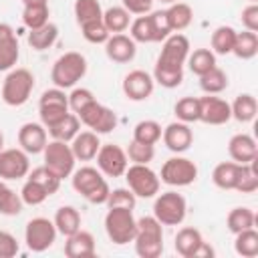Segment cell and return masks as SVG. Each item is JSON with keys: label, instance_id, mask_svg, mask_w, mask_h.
Segmentation results:
<instances>
[{"label": "cell", "instance_id": "cell-61", "mask_svg": "<svg viewBox=\"0 0 258 258\" xmlns=\"http://www.w3.org/2000/svg\"><path fill=\"white\" fill-rule=\"evenodd\" d=\"M0 185H2V179H0Z\"/></svg>", "mask_w": 258, "mask_h": 258}, {"label": "cell", "instance_id": "cell-5", "mask_svg": "<svg viewBox=\"0 0 258 258\" xmlns=\"http://www.w3.org/2000/svg\"><path fill=\"white\" fill-rule=\"evenodd\" d=\"M137 230V220L133 210L127 208H109L105 214V232L109 240L117 246H125L133 242Z\"/></svg>", "mask_w": 258, "mask_h": 258}, {"label": "cell", "instance_id": "cell-10", "mask_svg": "<svg viewBox=\"0 0 258 258\" xmlns=\"http://www.w3.org/2000/svg\"><path fill=\"white\" fill-rule=\"evenodd\" d=\"M159 179L171 187H185L198 179V165L191 159L177 153L175 157H169L161 165Z\"/></svg>", "mask_w": 258, "mask_h": 258}, {"label": "cell", "instance_id": "cell-37", "mask_svg": "<svg viewBox=\"0 0 258 258\" xmlns=\"http://www.w3.org/2000/svg\"><path fill=\"white\" fill-rule=\"evenodd\" d=\"M236 240H234V250L238 256H244V258H254L258 256V232L254 228L250 230H244V232H238L234 234Z\"/></svg>", "mask_w": 258, "mask_h": 258}, {"label": "cell", "instance_id": "cell-39", "mask_svg": "<svg viewBox=\"0 0 258 258\" xmlns=\"http://www.w3.org/2000/svg\"><path fill=\"white\" fill-rule=\"evenodd\" d=\"M161 125L153 119H143L135 125L133 129V139L139 143H147V145H155L161 139Z\"/></svg>", "mask_w": 258, "mask_h": 258}, {"label": "cell", "instance_id": "cell-21", "mask_svg": "<svg viewBox=\"0 0 258 258\" xmlns=\"http://www.w3.org/2000/svg\"><path fill=\"white\" fill-rule=\"evenodd\" d=\"M64 256L67 258H91L95 256V238L87 230H77L75 234L67 236L64 242Z\"/></svg>", "mask_w": 258, "mask_h": 258}, {"label": "cell", "instance_id": "cell-30", "mask_svg": "<svg viewBox=\"0 0 258 258\" xmlns=\"http://www.w3.org/2000/svg\"><path fill=\"white\" fill-rule=\"evenodd\" d=\"M238 167L240 163L236 161H222L214 167L212 171V181L216 187L220 189H234L236 185V177H238Z\"/></svg>", "mask_w": 258, "mask_h": 258}, {"label": "cell", "instance_id": "cell-52", "mask_svg": "<svg viewBox=\"0 0 258 258\" xmlns=\"http://www.w3.org/2000/svg\"><path fill=\"white\" fill-rule=\"evenodd\" d=\"M38 113H40V123L48 129V127H52L54 123H58V121L69 113V107H52V105H44V107H38Z\"/></svg>", "mask_w": 258, "mask_h": 258}, {"label": "cell", "instance_id": "cell-13", "mask_svg": "<svg viewBox=\"0 0 258 258\" xmlns=\"http://www.w3.org/2000/svg\"><path fill=\"white\" fill-rule=\"evenodd\" d=\"M97 167L107 177H121L129 165L125 149H121L115 143H101L97 151Z\"/></svg>", "mask_w": 258, "mask_h": 258}, {"label": "cell", "instance_id": "cell-24", "mask_svg": "<svg viewBox=\"0 0 258 258\" xmlns=\"http://www.w3.org/2000/svg\"><path fill=\"white\" fill-rule=\"evenodd\" d=\"M54 226H56V232L62 234L64 238L75 234L77 230H81V214L75 206H60L54 214Z\"/></svg>", "mask_w": 258, "mask_h": 258}, {"label": "cell", "instance_id": "cell-41", "mask_svg": "<svg viewBox=\"0 0 258 258\" xmlns=\"http://www.w3.org/2000/svg\"><path fill=\"white\" fill-rule=\"evenodd\" d=\"M73 10H75V18H77L79 26L85 22L103 18V8H101L99 0H75Z\"/></svg>", "mask_w": 258, "mask_h": 258}, {"label": "cell", "instance_id": "cell-9", "mask_svg": "<svg viewBox=\"0 0 258 258\" xmlns=\"http://www.w3.org/2000/svg\"><path fill=\"white\" fill-rule=\"evenodd\" d=\"M125 179H127V187L137 196V198H153L159 194V185L161 179L159 175L149 167V165H141V163H133L127 165L125 169Z\"/></svg>", "mask_w": 258, "mask_h": 258}, {"label": "cell", "instance_id": "cell-4", "mask_svg": "<svg viewBox=\"0 0 258 258\" xmlns=\"http://www.w3.org/2000/svg\"><path fill=\"white\" fill-rule=\"evenodd\" d=\"M87 75V58L81 52H64L60 54L50 71V81L58 89H71L75 87L83 77Z\"/></svg>", "mask_w": 258, "mask_h": 258}, {"label": "cell", "instance_id": "cell-14", "mask_svg": "<svg viewBox=\"0 0 258 258\" xmlns=\"http://www.w3.org/2000/svg\"><path fill=\"white\" fill-rule=\"evenodd\" d=\"M30 171L28 153L20 147L0 151V179H22Z\"/></svg>", "mask_w": 258, "mask_h": 258}, {"label": "cell", "instance_id": "cell-60", "mask_svg": "<svg viewBox=\"0 0 258 258\" xmlns=\"http://www.w3.org/2000/svg\"><path fill=\"white\" fill-rule=\"evenodd\" d=\"M250 2H258V0H250Z\"/></svg>", "mask_w": 258, "mask_h": 258}, {"label": "cell", "instance_id": "cell-8", "mask_svg": "<svg viewBox=\"0 0 258 258\" xmlns=\"http://www.w3.org/2000/svg\"><path fill=\"white\" fill-rule=\"evenodd\" d=\"M42 155H44V165L56 177H60V179L71 177V173L75 171L77 157H75V153H73V149L67 141H58V139L48 141Z\"/></svg>", "mask_w": 258, "mask_h": 258}, {"label": "cell", "instance_id": "cell-32", "mask_svg": "<svg viewBox=\"0 0 258 258\" xmlns=\"http://www.w3.org/2000/svg\"><path fill=\"white\" fill-rule=\"evenodd\" d=\"M256 224V216L250 208L246 206H240V208H234L230 210L228 218H226V226L232 234H238V232H244V230H250L254 228Z\"/></svg>", "mask_w": 258, "mask_h": 258}, {"label": "cell", "instance_id": "cell-26", "mask_svg": "<svg viewBox=\"0 0 258 258\" xmlns=\"http://www.w3.org/2000/svg\"><path fill=\"white\" fill-rule=\"evenodd\" d=\"M230 111H232V117L240 123H250L254 121L256 117V111H258V103H256V97L250 95V93H242L234 99V103H230Z\"/></svg>", "mask_w": 258, "mask_h": 258}, {"label": "cell", "instance_id": "cell-56", "mask_svg": "<svg viewBox=\"0 0 258 258\" xmlns=\"http://www.w3.org/2000/svg\"><path fill=\"white\" fill-rule=\"evenodd\" d=\"M10 36H16V34H14V28H12L10 24H6V22H0V40L10 38Z\"/></svg>", "mask_w": 258, "mask_h": 258}, {"label": "cell", "instance_id": "cell-58", "mask_svg": "<svg viewBox=\"0 0 258 258\" xmlns=\"http://www.w3.org/2000/svg\"><path fill=\"white\" fill-rule=\"evenodd\" d=\"M4 149V135H2V131H0V151Z\"/></svg>", "mask_w": 258, "mask_h": 258}, {"label": "cell", "instance_id": "cell-25", "mask_svg": "<svg viewBox=\"0 0 258 258\" xmlns=\"http://www.w3.org/2000/svg\"><path fill=\"white\" fill-rule=\"evenodd\" d=\"M165 16H167L171 32H181L191 24L194 10L185 2H173V4H169V8H165Z\"/></svg>", "mask_w": 258, "mask_h": 258}, {"label": "cell", "instance_id": "cell-55", "mask_svg": "<svg viewBox=\"0 0 258 258\" xmlns=\"http://www.w3.org/2000/svg\"><path fill=\"white\" fill-rule=\"evenodd\" d=\"M151 6H153V0H123V8L129 14H137V16L149 14Z\"/></svg>", "mask_w": 258, "mask_h": 258}, {"label": "cell", "instance_id": "cell-38", "mask_svg": "<svg viewBox=\"0 0 258 258\" xmlns=\"http://www.w3.org/2000/svg\"><path fill=\"white\" fill-rule=\"evenodd\" d=\"M48 16H50V10H48V4H24V10H22V22L28 30H34V28H40L48 22Z\"/></svg>", "mask_w": 258, "mask_h": 258}, {"label": "cell", "instance_id": "cell-45", "mask_svg": "<svg viewBox=\"0 0 258 258\" xmlns=\"http://www.w3.org/2000/svg\"><path fill=\"white\" fill-rule=\"evenodd\" d=\"M129 32H131L129 36H131L135 42H155L149 14H141V16H137V18L129 24Z\"/></svg>", "mask_w": 258, "mask_h": 258}, {"label": "cell", "instance_id": "cell-42", "mask_svg": "<svg viewBox=\"0 0 258 258\" xmlns=\"http://www.w3.org/2000/svg\"><path fill=\"white\" fill-rule=\"evenodd\" d=\"M24 208V202L20 194H16L8 185H0V214L2 216H18Z\"/></svg>", "mask_w": 258, "mask_h": 258}, {"label": "cell", "instance_id": "cell-35", "mask_svg": "<svg viewBox=\"0 0 258 258\" xmlns=\"http://www.w3.org/2000/svg\"><path fill=\"white\" fill-rule=\"evenodd\" d=\"M185 62H187V67H189V71L194 75L202 77L210 69L216 67V54L212 52V48H196L194 52L187 54V60Z\"/></svg>", "mask_w": 258, "mask_h": 258}, {"label": "cell", "instance_id": "cell-34", "mask_svg": "<svg viewBox=\"0 0 258 258\" xmlns=\"http://www.w3.org/2000/svg\"><path fill=\"white\" fill-rule=\"evenodd\" d=\"M232 52L238 58H242V60L254 58L256 52H258V34L256 32H250V30L236 32V42H234Z\"/></svg>", "mask_w": 258, "mask_h": 258}, {"label": "cell", "instance_id": "cell-12", "mask_svg": "<svg viewBox=\"0 0 258 258\" xmlns=\"http://www.w3.org/2000/svg\"><path fill=\"white\" fill-rule=\"evenodd\" d=\"M77 117L81 119V123L85 127H89L91 131H95L97 135L103 133H111L117 127V115L113 113V109L101 105L97 99L93 103H89L85 109H81L77 113Z\"/></svg>", "mask_w": 258, "mask_h": 258}, {"label": "cell", "instance_id": "cell-53", "mask_svg": "<svg viewBox=\"0 0 258 258\" xmlns=\"http://www.w3.org/2000/svg\"><path fill=\"white\" fill-rule=\"evenodd\" d=\"M18 254V242L10 232L0 230V258H14Z\"/></svg>", "mask_w": 258, "mask_h": 258}, {"label": "cell", "instance_id": "cell-29", "mask_svg": "<svg viewBox=\"0 0 258 258\" xmlns=\"http://www.w3.org/2000/svg\"><path fill=\"white\" fill-rule=\"evenodd\" d=\"M58 38V26L52 22H46L40 28H34L28 32V44L34 50H46L50 48Z\"/></svg>", "mask_w": 258, "mask_h": 258}, {"label": "cell", "instance_id": "cell-48", "mask_svg": "<svg viewBox=\"0 0 258 258\" xmlns=\"http://www.w3.org/2000/svg\"><path fill=\"white\" fill-rule=\"evenodd\" d=\"M107 208H127V210H135L137 204V196L129 189V187H115L109 191L107 198Z\"/></svg>", "mask_w": 258, "mask_h": 258}, {"label": "cell", "instance_id": "cell-15", "mask_svg": "<svg viewBox=\"0 0 258 258\" xmlns=\"http://www.w3.org/2000/svg\"><path fill=\"white\" fill-rule=\"evenodd\" d=\"M153 87H155V81L153 77L147 73V71H141V69H135V71H129L123 79V93L129 101H145L151 97L153 93Z\"/></svg>", "mask_w": 258, "mask_h": 258}, {"label": "cell", "instance_id": "cell-40", "mask_svg": "<svg viewBox=\"0 0 258 258\" xmlns=\"http://www.w3.org/2000/svg\"><path fill=\"white\" fill-rule=\"evenodd\" d=\"M173 113L177 121H183V123L200 121V97H181L173 105Z\"/></svg>", "mask_w": 258, "mask_h": 258}, {"label": "cell", "instance_id": "cell-50", "mask_svg": "<svg viewBox=\"0 0 258 258\" xmlns=\"http://www.w3.org/2000/svg\"><path fill=\"white\" fill-rule=\"evenodd\" d=\"M93 101H95V95H93L91 89L77 87V89H73L71 95H69V111L79 113L81 109H85V107H87L89 103H93Z\"/></svg>", "mask_w": 258, "mask_h": 258}, {"label": "cell", "instance_id": "cell-31", "mask_svg": "<svg viewBox=\"0 0 258 258\" xmlns=\"http://www.w3.org/2000/svg\"><path fill=\"white\" fill-rule=\"evenodd\" d=\"M103 24L107 26V30L111 34L125 32L131 24V14L123 6H111V8L103 10Z\"/></svg>", "mask_w": 258, "mask_h": 258}, {"label": "cell", "instance_id": "cell-19", "mask_svg": "<svg viewBox=\"0 0 258 258\" xmlns=\"http://www.w3.org/2000/svg\"><path fill=\"white\" fill-rule=\"evenodd\" d=\"M46 127L42 123H24L18 129V145L24 149L28 155L32 153H42L46 147Z\"/></svg>", "mask_w": 258, "mask_h": 258}, {"label": "cell", "instance_id": "cell-17", "mask_svg": "<svg viewBox=\"0 0 258 258\" xmlns=\"http://www.w3.org/2000/svg\"><path fill=\"white\" fill-rule=\"evenodd\" d=\"M161 139L165 147L173 153H183L191 147L194 143V131L189 129V123L183 121H173L161 131Z\"/></svg>", "mask_w": 258, "mask_h": 258}, {"label": "cell", "instance_id": "cell-6", "mask_svg": "<svg viewBox=\"0 0 258 258\" xmlns=\"http://www.w3.org/2000/svg\"><path fill=\"white\" fill-rule=\"evenodd\" d=\"M34 89V75L28 69H10L2 83V101L10 107H20L30 99Z\"/></svg>", "mask_w": 258, "mask_h": 258}, {"label": "cell", "instance_id": "cell-49", "mask_svg": "<svg viewBox=\"0 0 258 258\" xmlns=\"http://www.w3.org/2000/svg\"><path fill=\"white\" fill-rule=\"evenodd\" d=\"M20 198H22V202L26 206H40L48 198V194L40 183H36L32 179H26L22 189H20Z\"/></svg>", "mask_w": 258, "mask_h": 258}, {"label": "cell", "instance_id": "cell-59", "mask_svg": "<svg viewBox=\"0 0 258 258\" xmlns=\"http://www.w3.org/2000/svg\"><path fill=\"white\" fill-rule=\"evenodd\" d=\"M161 2H165V4H173V2H177V0H161Z\"/></svg>", "mask_w": 258, "mask_h": 258}, {"label": "cell", "instance_id": "cell-7", "mask_svg": "<svg viewBox=\"0 0 258 258\" xmlns=\"http://www.w3.org/2000/svg\"><path fill=\"white\" fill-rule=\"evenodd\" d=\"M187 202L177 191H163L155 198L153 216L161 226H179L185 220Z\"/></svg>", "mask_w": 258, "mask_h": 258}, {"label": "cell", "instance_id": "cell-46", "mask_svg": "<svg viewBox=\"0 0 258 258\" xmlns=\"http://www.w3.org/2000/svg\"><path fill=\"white\" fill-rule=\"evenodd\" d=\"M81 32H83V38L91 44H105L107 38L111 36V32L107 30V26L103 24V18L101 20H91V22H85L81 24Z\"/></svg>", "mask_w": 258, "mask_h": 258}, {"label": "cell", "instance_id": "cell-20", "mask_svg": "<svg viewBox=\"0 0 258 258\" xmlns=\"http://www.w3.org/2000/svg\"><path fill=\"white\" fill-rule=\"evenodd\" d=\"M228 153L236 163H250L252 159L258 157L256 139L248 133H236L228 141Z\"/></svg>", "mask_w": 258, "mask_h": 258}, {"label": "cell", "instance_id": "cell-47", "mask_svg": "<svg viewBox=\"0 0 258 258\" xmlns=\"http://www.w3.org/2000/svg\"><path fill=\"white\" fill-rule=\"evenodd\" d=\"M125 153H127V159H129V161L141 163V165H149V161L155 157V147L131 139V143H129V147H127Z\"/></svg>", "mask_w": 258, "mask_h": 258}, {"label": "cell", "instance_id": "cell-16", "mask_svg": "<svg viewBox=\"0 0 258 258\" xmlns=\"http://www.w3.org/2000/svg\"><path fill=\"white\" fill-rule=\"evenodd\" d=\"M232 119L230 103L216 95L200 97V121L208 125H224Z\"/></svg>", "mask_w": 258, "mask_h": 258}, {"label": "cell", "instance_id": "cell-1", "mask_svg": "<svg viewBox=\"0 0 258 258\" xmlns=\"http://www.w3.org/2000/svg\"><path fill=\"white\" fill-rule=\"evenodd\" d=\"M189 54V40L181 32H171L163 44L161 52L155 60L153 81L165 89H175L183 81V64Z\"/></svg>", "mask_w": 258, "mask_h": 258}, {"label": "cell", "instance_id": "cell-27", "mask_svg": "<svg viewBox=\"0 0 258 258\" xmlns=\"http://www.w3.org/2000/svg\"><path fill=\"white\" fill-rule=\"evenodd\" d=\"M81 131V119L77 117V113H67L58 123H54L52 127L46 129V133L52 137V139H58V141H67L71 143V139Z\"/></svg>", "mask_w": 258, "mask_h": 258}, {"label": "cell", "instance_id": "cell-18", "mask_svg": "<svg viewBox=\"0 0 258 258\" xmlns=\"http://www.w3.org/2000/svg\"><path fill=\"white\" fill-rule=\"evenodd\" d=\"M135 52H137V46H135V40L123 32H117V34H111L105 42V54L113 60V62H119V64H125V62H131L135 58Z\"/></svg>", "mask_w": 258, "mask_h": 258}, {"label": "cell", "instance_id": "cell-57", "mask_svg": "<svg viewBox=\"0 0 258 258\" xmlns=\"http://www.w3.org/2000/svg\"><path fill=\"white\" fill-rule=\"evenodd\" d=\"M22 4H48V0H22Z\"/></svg>", "mask_w": 258, "mask_h": 258}, {"label": "cell", "instance_id": "cell-28", "mask_svg": "<svg viewBox=\"0 0 258 258\" xmlns=\"http://www.w3.org/2000/svg\"><path fill=\"white\" fill-rule=\"evenodd\" d=\"M258 157L252 159L250 163H240L238 167V177H236V185L234 189L240 194H254L258 189Z\"/></svg>", "mask_w": 258, "mask_h": 258}, {"label": "cell", "instance_id": "cell-3", "mask_svg": "<svg viewBox=\"0 0 258 258\" xmlns=\"http://www.w3.org/2000/svg\"><path fill=\"white\" fill-rule=\"evenodd\" d=\"M135 254L139 258H157L163 252V228L155 216H143L137 220L135 230Z\"/></svg>", "mask_w": 258, "mask_h": 258}, {"label": "cell", "instance_id": "cell-11", "mask_svg": "<svg viewBox=\"0 0 258 258\" xmlns=\"http://www.w3.org/2000/svg\"><path fill=\"white\" fill-rule=\"evenodd\" d=\"M56 234L58 232H56L54 222L48 220V218L38 216V218L28 220L26 230H24V242H26L28 250H32V252H44V250H48L54 244Z\"/></svg>", "mask_w": 258, "mask_h": 258}, {"label": "cell", "instance_id": "cell-33", "mask_svg": "<svg viewBox=\"0 0 258 258\" xmlns=\"http://www.w3.org/2000/svg\"><path fill=\"white\" fill-rule=\"evenodd\" d=\"M234 42H236V30L232 26H226V24L218 26L210 38L214 54H230L234 48Z\"/></svg>", "mask_w": 258, "mask_h": 258}, {"label": "cell", "instance_id": "cell-54", "mask_svg": "<svg viewBox=\"0 0 258 258\" xmlns=\"http://www.w3.org/2000/svg\"><path fill=\"white\" fill-rule=\"evenodd\" d=\"M240 18H242V26H244L246 30L258 32V4H256V2H250V4L242 10Z\"/></svg>", "mask_w": 258, "mask_h": 258}, {"label": "cell", "instance_id": "cell-2", "mask_svg": "<svg viewBox=\"0 0 258 258\" xmlns=\"http://www.w3.org/2000/svg\"><path fill=\"white\" fill-rule=\"evenodd\" d=\"M73 177V187L77 194H81L89 204H105L109 198V183L103 177V173L97 167L83 165L71 173Z\"/></svg>", "mask_w": 258, "mask_h": 258}, {"label": "cell", "instance_id": "cell-51", "mask_svg": "<svg viewBox=\"0 0 258 258\" xmlns=\"http://www.w3.org/2000/svg\"><path fill=\"white\" fill-rule=\"evenodd\" d=\"M151 18V28H153V36H155V42H161L165 40L169 34H171V28H169V22H167V16H165V10H155L149 14Z\"/></svg>", "mask_w": 258, "mask_h": 258}, {"label": "cell", "instance_id": "cell-23", "mask_svg": "<svg viewBox=\"0 0 258 258\" xmlns=\"http://www.w3.org/2000/svg\"><path fill=\"white\" fill-rule=\"evenodd\" d=\"M204 244V236L198 228H181L177 234H175V242H173V248L175 252L181 256V258H196L198 250L202 248Z\"/></svg>", "mask_w": 258, "mask_h": 258}, {"label": "cell", "instance_id": "cell-36", "mask_svg": "<svg viewBox=\"0 0 258 258\" xmlns=\"http://www.w3.org/2000/svg\"><path fill=\"white\" fill-rule=\"evenodd\" d=\"M226 87H228V75H226L220 67H214V69H210L206 75L200 77V89H202L206 95H218V93H222Z\"/></svg>", "mask_w": 258, "mask_h": 258}, {"label": "cell", "instance_id": "cell-43", "mask_svg": "<svg viewBox=\"0 0 258 258\" xmlns=\"http://www.w3.org/2000/svg\"><path fill=\"white\" fill-rule=\"evenodd\" d=\"M28 179H32V181H36V183H40L44 189H46V194L48 196H52V194H56L58 191V187H60V177H56L46 165H40V167H34L32 171H28V175H26Z\"/></svg>", "mask_w": 258, "mask_h": 258}, {"label": "cell", "instance_id": "cell-22", "mask_svg": "<svg viewBox=\"0 0 258 258\" xmlns=\"http://www.w3.org/2000/svg\"><path fill=\"white\" fill-rule=\"evenodd\" d=\"M69 145H71L77 161H91V159H95V155L101 147V141H99V135L89 129V131H79L71 139Z\"/></svg>", "mask_w": 258, "mask_h": 258}, {"label": "cell", "instance_id": "cell-44", "mask_svg": "<svg viewBox=\"0 0 258 258\" xmlns=\"http://www.w3.org/2000/svg\"><path fill=\"white\" fill-rule=\"evenodd\" d=\"M20 56V46H18V38L10 36L0 40V71H10Z\"/></svg>", "mask_w": 258, "mask_h": 258}]
</instances>
